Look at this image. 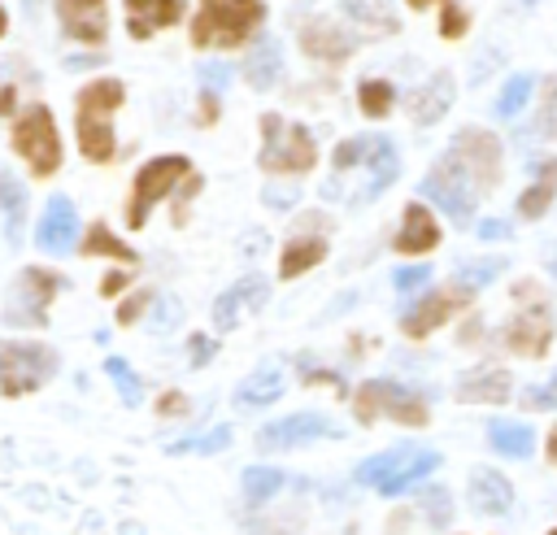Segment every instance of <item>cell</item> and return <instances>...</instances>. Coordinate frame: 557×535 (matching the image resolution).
<instances>
[{"mask_svg": "<svg viewBox=\"0 0 557 535\" xmlns=\"http://www.w3.org/2000/svg\"><path fill=\"white\" fill-rule=\"evenodd\" d=\"M331 161H335V174L326 178L322 196L348 200V204L374 200L400 174V157H396V144L387 135H352L335 148Z\"/></svg>", "mask_w": 557, "mask_h": 535, "instance_id": "1", "label": "cell"}, {"mask_svg": "<svg viewBox=\"0 0 557 535\" xmlns=\"http://www.w3.org/2000/svg\"><path fill=\"white\" fill-rule=\"evenodd\" d=\"M126 87L117 78H96L78 91L74 100V130L78 148L87 161H109L113 157V109L122 104Z\"/></svg>", "mask_w": 557, "mask_h": 535, "instance_id": "2", "label": "cell"}, {"mask_svg": "<svg viewBox=\"0 0 557 535\" xmlns=\"http://www.w3.org/2000/svg\"><path fill=\"white\" fill-rule=\"evenodd\" d=\"M265 17L261 0H200L191 17V39L200 48H239Z\"/></svg>", "mask_w": 557, "mask_h": 535, "instance_id": "3", "label": "cell"}, {"mask_svg": "<svg viewBox=\"0 0 557 535\" xmlns=\"http://www.w3.org/2000/svg\"><path fill=\"white\" fill-rule=\"evenodd\" d=\"M261 170L270 174H305L313 170V157H318V144L313 135L300 126V122H287L278 113H265L261 117Z\"/></svg>", "mask_w": 557, "mask_h": 535, "instance_id": "4", "label": "cell"}, {"mask_svg": "<svg viewBox=\"0 0 557 535\" xmlns=\"http://www.w3.org/2000/svg\"><path fill=\"white\" fill-rule=\"evenodd\" d=\"M435 465H440V452H431V448H392V452H379V457L361 461L357 465V478L370 483L383 496H396V492L422 483Z\"/></svg>", "mask_w": 557, "mask_h": 535, "instance_id": "5", "label": "cell"}, {"mask_svg": "<svg viewBox=\"0 0 557 535\" xmlns=\"http://www.w3.org/2000/svg\"><path fill=\"white\" fill-rule=\"evenodd\" d=\"M513 300H518V313L505 326V344L513 352H522V357L548 352V344H553V309H548L544 291L535 283H518L513 287Z\"/></svg>", "mask_w": 557, "mask_h": 535, "instance_id": "6", "label": "cell"}, {"mask_svg": "<svg viewBox=\"0 0 557 535\" xmlns=\"http://www.w3.org/2000/svg\"><path fill=\"white\" fill-rule=\"evenodd\" d=\"M357 418L361 422H374V418H396L405 426H422L426 422V400L392 378H370L357 387Z\"/></svg>", "mask_w": 557, "mask_h": 535, "instance_id": "7", "label": "cell"}, {"mask_svg": "<svg viewBox=\"0 0 557 535\" xmlns=\"http://www.w3.org/2000/svg\"><path fill=\"white\" fill-rule=\"evenodd\" d=\"M13 148H17V157H26V165H30L39 178L57 174V165H61V139H57L52 113H48L44 104H30V109L13 122Z\"/></svg>", "mask_w": 557, "mask_h": 535, "instance_id": "8", "label": "cell"}, {"mask_svg": "<svg viewBox=\"0 0 557 535\" xmlns=\"http://www.w3.org/2000/svg\"><path fill=\"white\" fill-rule=\"evenodd\" d=\"M57 370V352L44 344H0V396H26Z\"/></svg>", "mask_w": 557, "mask_h": 535, "instance_id": "9", "label": "cell"}, {"mask_svg": "<svg viewBox=\"0 0 557 535\" xmlns=\"http://www.w3.org/2000/svg\"><path fill=\"white\" fill-rule=\"evenodd\" d=\"M422 196H431L448 217L470 222L474 200H479V183H474V178L466 174V165L448 152V157H440V161L426 170V178H422Z\"/></svg>", "mask_w": 557, "mask_h": 535, "instance_id": "10", "label": "cell"}, {"mask_svg": "<svg viewBox=\"0 0 557 535\" xmlns=\"http://www.w3.org/2000/svg\"><path fill=\"white\" fill-rule=\"evenodd\" d=\"M178 178H191L187 157H152L148 165H139V174H135V191H131V204H126V222L139 231V226L148 222L152 204H157L161 196H170Z\"/></svg>", "mask_w": 557, "mask_h": 535, "instance_id": "11", "label": "cell"}, {"mask_svg": "<svg viewBox=\"0 0 557 535\" xmlns=\"http://www.w3.org/2000/svg\"><path fill=\"white\" fill-rule=\"evenodd\" d=\"M61 291V278L52 270H22L13 291H9V304H4V322L13 326H39L48 318V300Z\"/></svg>", "mask_w": 557, "mask_h": 535, "instance_id": "12", "label": "cell"}, {"mask_svg": "<svg viewBox=\"0 0 557 535\" xmlns=\"http://www.w3.org/2000/svg\"><path fill=\"white\" fill-rule=\"evenodd\" d=\"M448 152L466 165V174L479 183V191L496 183V174H500V144L487 130H461Z\"/></svg>", "mask_w": 557, "mask_h": 535, "instance_id": "13", "label": "cell"}, {"mask_svg": "<svg viewBox=\"0 0 557 535\" xmlns=\"http://www.w3.org/2000/svg\"><path fill=\"white\" fill-rule=\"evenodd\" d=\"M470 300V291L466 287H448V291H431V296H422L413 309H405V318H400V326H405V335H413V339H422V335H431L440 322H448L461 304Z\"/></svg>", "mask_w": 557, "mask_h": 535, "instance_id": "14", "label": "cell"}, {"mask_svg": "<svg viewBox=\"0 0 557 535\" xmlns=\"http://www.w3.org/2000/svg\"><path fill=\"white\" fill-rule=\"evenodd\" d=\"M322 435H335V426H331L322 413H292V418H278V422L261 426L257 444H261L265 452H274V448H300V444L322 439Z\"/></svg>", "mask_w": 557, "mask_h": 535, "instance_id": "15", "label": "cell"}, {"mask_svg": "<svg viewBox=\"0 0 557 535\" xmlns=\"http://www.w3.org/2000/svg\"><path fill=\"white\" fill-rule=\"evenodd\" d=\"M265 291H270V283H265L261 274H248V278L231 283V287L213 300V326H218V331H231L244 313H252V309L265 304Z\"/></svg>", "mask_w": 557, "mask_h": 535, "instance_id": "16", "label": "cell"}, {"mask_svg": "<svg viewBox=\"0 0 557 535\" xmlns=\"http://www.w3.org/2000/svg\"><path fill=\"white\" fill-rule=\"evenodd\" d=\"M57 17H61V30L78 43H100L109 30L104 0H57Z\"/></svg>", "mask_w": 557, "mask_h": 535, "instance_id": "17", "label": "cell"}, {"mask_svg": "<svg viewBox=\"0 0 557 535\" xmlns=\"http://www.w3.org/2000/svg\"><path fill=\"white\" fill-rule=\"evenodd\" d=\"M74 231H78L74 204H70L65 196H52V200H48V209H44V217H39V226H35V244H39L44 252L61 257V252H70Z\"/></svg>", "mask_w": 557, "mask_h": 535, "instance_id": "18", "label": "cell"}, {"mask_svg": "<svg viewBox=\"0 0 557 535\" xmlns=\"http://www.w3.org/2000/svg\"><path fill=\"white\" fill-rule=\"evenodd\" d=\"M300 48L309 52V57H318V61H344L348 52H352V35H344L335 22H326V17H309L305 26H300Z\"/></svg>", "mask_w": 557, "mask_h": 535, "instance_id": "19", "label": "cell"}, {"mask_svg": "<svg viewBox=\"0 0 557 535\" xmlns=\"http://www.w3.org/2000/svg\"><path fill=\"white\" fill-rule=\"evenodd\" d=\"M126 13H131L126 30L135 39H148V35H157L183 17V0H126Z\"/></svg>", "mask_w": 557, "mask_h": 535, "instance_id": "20", "label": "cell"}, {"mask_svg": "<svg viewBox=\"0 0 557 535\" xmlns=\"http://www.w3.org/2000/svg\"><path fill=\"white\" fill-rule=\"evenodd\" d=\"M448 104H453V74H448V70L431 74V78L409 96V113H413V122H422V126L440 122Z\"/></svg>", "mask_w": 557, "mask_h": 535, "instance_id": "21", "label": "cell"}, {"mask_svg": "<svg viewBox=\"0 0 557 535\" xmlns=\"http://www.w3.org/2000/svg\"><path fill=\"white\" fill-rule=\"evenodd\" d=\"M0 222H4V239L17 248L26 231V187L9 165H0Z\"/></svg>", "mask_w": 557, "mask_h": 535, "instance_id": "22", "label": "cell"}, {"mask_svg": "<svg viewBox=\"0 0 557 535\" xmlns=\"http://www.w3.org/2000/svg\"><path fill=\"white\" fill-rule=\"evenodd\" d=\"M470 505L479 509V513H509V505H513V487H509V478L505 474H496V470H470Z\"/></svg>", "mask_w": 557, "mask_h": 535, "instance_id": "23", "label": "cell"}, {"mask_svg": "<svg viewBox=\"0 0 557 535\" xmlns=\"http://www.w3.org/2000/svg\"><path fill=\"white\" fill-rule=\"evenodd\" d=\"M440 244V226L435 217L422 209V204H409L405 217H400V231H396V248L400 252H426Z\"/></svg>", "mask_w": 557, "mask_h": 535, "instance_id": "24", "label": "cell"}, {"mask_svg": "<svg viewBox=\"0 0 557 535\" xmlns=\"http://www.w3.org/2000/svg\"><path fill=\"white\" fill-rule=\"evenodd\" d=\"M283 391V370L278 365H257L239 387H235V405L239 409H261L270 400H278Z\"/></svg>", "mask_w": 557, "mask_h": 535, "instance_id": "25", "label": "cell"}, {"mask_svg": "<svg viewBox=\"0 0 557 535\" xmlns=\"http://www.w3.org/2000/svg\"><path fill=\"white\" fill-rule=\"evenodd\" d=\"M278 70H283L278 39H257V48L244 57V78H248L257 91H270V87L278 83Z\"/></svg>", "mask_w": 557, "mask_h": 535, "instance_id": "26", "label": "cell"}, {"mask_svg": "<svg viewBox=\"0 0 557 535\" xmlns=\"http://www.w3.org/2000/svg\"><path fill=\"white\" fill-rule=\"evenodd\" d=\"M457 396H461V400H492V405H496V400L509 396V374L496 370V365H479V370L461 374Z\"/></svg>", "mask_w": 557, "mask_h": 535, "instance_id": "27", "label": "cell"}, {"mask_svg": "<svg viewBox=\"0 0 557 535\" xmlns=\"http://www.w3.org/2000/svg\"><path fill=\"white\" fill-rule=\"evenodd\" d=\"M322 257H326V239H322V235H296V239L283 248V257H278V274H283V278H296V274L313 270Z\"/></svg>", "mask_w": 557, "mask_h": 535, "instance_id": "28", "label": "cell"}, {"mask_svg": "<svg viewBox=\"0 0 557 535\" xmlns=\"http://www.w3.org/2000/svg\"><path fill=\"white\" fill-rule=\"evenodd\" d=\"M553 191H557V161L548 157V161L535 165V183H531V187L522 191V200H518L522 217H540V213L553 204Z\"/></svg>", "mask_w": 557, "mask_h": 535, "instance_id": "29", "label": "cell"}, {"mask_svg": "<svg viewBox=\"0 0 557 535\" xmlns=\"http://www.w3.org/2000/svg\"><path fill=\"white\" fill-rule=\"evenodd\" d=\"M487 439H492V448L505 452V457H527V452L535 448V435H531V426H522V422H492V426H487Z\"/></svg>", "mask_w": 557, "mask_h": 535, "instance_id": "30", "label": "cell"}, {"mask_svg": "<svg viewBox=\"0 0 557 535\" xmlns=\"http://www.w3.org/2000/svg\"><path fill=\"white\" fill-rule=\"evenodd\" d=\"M348 17H357L366 30H396L392 17V0H339Z\"/></svg>", "mask_w": 557, "mask_h": 535, "instance_id": "31", "label": "cell"}, {"mask_svg": "<svg viewBox=\"0 0 557 535\" xmlns=\"http://www.w3.org/2000/svg\"><path fill=\"white\" fill-rule=\"evenodd\" d=\"M531 91H535V78L531 74H513L505 87H500V96H496V117H513V113H522V104L531 100Z\"/></svg>", "mask_w": 557, "mask_h": 535, "instance_id": "32", "label": "cell"}, {"mask_svg": "<svg viewBox=\"0 0 557 535\" xmlns=\"http://www.w3.org/2000/svg\"><path fill=\"white\" fill-rule=\"evenodd\" d=\"M357 100H361V113H366V117H383V113L392 109L396 91H392V83H387V78H361Z\"/></svg>", "mask_w": 557, "mask_h": 535, "instance_id": "33", "label": "cell"}, {"mask_svg": "<svg viewBox=\"0 0 557 535\" xmlns=\"http://www.w3.org/2000/svg\"><path fill=\"white\" fill-rule=\"evenodd\" d=\"M83 252H91V257H100V252H104V257H117V261H135V252H131V248H126V244H122L104 222H96V226L87 231Z\"/></svg>", "mask_w": 557, "mask_h": 535, "instance_id": "34", "label": "cell"}, {"mask_svg": "<svg viewBox=\"0 0 557 535\" xmlns=\"http://www.w3.org/2000/svg\"><path fill=\"white\" fill-rule=\"evenodd\" d=\"M278 487H283V474H278V470H270V465H252V470H244V500L261 505V500H270Z\"/></svg>", "mask_w": 557, "mask_h": 535, "instance_id": "35", "label": "cell"}, {"mask_svg": "<svg viewBox=\"0 0 557 535\" xmlns=\"http://www.w3.org/2000/svg\"><path fill=\"white\" fill-rule=\"evenodd\" d=\"M104 374L117 383V396H122V405H139V396H144V387H139V374L122 361V357H109L104 361Z\"/></svg>", "mask_w": 557, "mask_h": 535, "instance_id": "36", "label": "cell"}, {"mask_svg": "<svg viewBox=\"0 0 557 535\" xmlns=\"http://www.w3.org/2000/svg\"><path fill=\"white\" fill-rule=\"evenodd\" d=\"M231 444V426H213L209 435H191V439H174L170 452H222Z\"/></svg>", "mask_w": 557, "mask_h": 535, "instance_id": "37", "label": "cell"}, {"mask_svg": "<svg viewBox=\"0 0 557 535\" xmlns=\"http://www.w3.org/2000/svg\"><path fill=\"white\" fill-rule=\"evenodd\" d=\"M500 274V261L492 257V261H474V265H461L457 270V287H466V291H479L483 283H492Z\"/></svg>", "mask_w": 557, "mask_h": 535, "instance_id": "38", "label": "cell"}, {"mask_svg": "<svg viewBox=\"0 0 557 535\" xmlns=\"http://www.w3.org/2000/svg\"><path fill=\"white\" fill-rule=\"evenodd\" d=\"M522 405H527V409H553V405H557V374H553L548 383L531 387V391L522 396Z\"/></svg>", "mask_w": 557, "mask_h": 535, "instance_id": "39", "label": "cell"}, {"mask_svg": "<svg viewBox=\"0 0 557 535\" xmlns=\"http://www.w3.org/2000/svg\"><path fill=\"white\" fill-rule=\"evenodd\" d=\"M426 278H431V270H426V265H405V270H396V274H392L396 291H418Z\"/></svg>", "mask_w": 557, "mask_h": 535, "instance_id": "40", "label": "cell"}, {"mask_svg": "<svg viewBox=\"0 0 557 535\" xmlns=\"http://www.w3.org/2000/svg\"><path fill=\"white\" fill-rule=\"evenodd\" d=\"M226 78H231V70H226V65H218V61H205V65H200V83H205V91H209V96H218V91L226 87Z\"/></svg>", "mask_w": 557, "mask_h": 535, "instance_id": "41", "label": "cell"}, {"mask_svg": "<svg viewBox=\"0 0 557 535\" xmlns=\"http://www.w3.org/2000/svg\"><path fill=\"white\" fill-rule=\"evenodd\" d=\"M422 505H426V513H431V522H435V526H444V522H448V492H444V487L426 492V496H422Z\"/></svg>", "mask_w": 557, "mask_h": 535, "instance_id": "42", "label": "cell"}, {"mask_svg": "<svg viewBox=\"0 0 557 535\" xmlns=\"http://www.w3.org/2000/svg\"><path fill=\"white\" fill-rule=\"evenodd\" d=\"M440 30H444L448 39H457V35L466 30V13H461L457 4H448V9H444V22H440Z\"/></svg>", "mask_w": 557, "mask_h": 535, "instance_id": "43", "label": "cell"}, {"mask_svg": "<svg viewBox=\"0 0 557 535\" xmlns=\"http://www.w3.org/2000/svg\"><path fill=\"white\" fill-rule=\"evenodd\" d=\"M183 318V309H178V300H161V309H157V318H152V331H165L170 322H178Z\"/></svg>", "mask_w": 557, "mask_h": 535, "instance_id": "44", "label": "cell"}, {"mask_svg": "<svg viewBox=\"0 0 557 535\" xmlns=\"http://www.w3.org/2000/svg\"><path fill=\"white\" fill-rule=\"evenodd\" d=\"M265 204H274V209L296 204V187H270V191H265Z\"/></svg>", "mask_w": 557, "mask_h": 535, "instance_id": "45", "label": "cell"}, {"mask_svg": "<svg viewBox=\"0 0 557 535\" xmlns=\"http://www.w3.org/2000/svg\"><path fill=\"white\" fill-rule=\"evenodd\" d=\"M144 304H148V296H144V291H139V296H131V300L122 304V313H117V322H135V318L144 313Z\"/></svg>", "mask_w": 557, "mask_h": 535, "instance_id": "46", "label": "cell"}, {"mask_svg": "<svg viewBox=\"0 0 557 535\" xmlns=\"http://www.w3.org/2000/svg\"><path fill=\"white\" fill-rule=\"evenodd\" d=\"M213 357V339H205V335H196L191 339V365H205Z\"/></svg>", "mask_w": 557, "mask_h": 535, "instance_id": "47", "label": "cell"}, {"mask_svg": "<svg viewBox=\"0 0 557 535\" xmlns=\"http://www.w3.org/2000/svg\"><path fill=\"white\" fill-rule=\"evenodd\" d=\"M479 235H483V239H500V235H509V226L492 217V222H483V226H479Z\"/></svg>", "mask_w": 557, "mask_h": 535, "instance_id": "48", "label": "cell"}, {"mask_svg": "<svg viewBox=\"0 0 557 535\" xmlns=\"http://www.w3.org/2000/svg\"><path fill=\"white\" fill-rule=\"evenodd\" d=\"M122 283H126V274H104V283H100V291H104V296H113V291H117Z\"/></svg>", "mask_w": 557, "mask_h": 535, "instance_id": "49", "label": "cell"}, {"mask_svg": "<svg viewBox=\"0 0 557 535\" xmlns=\"http://www.w3.org/2000/svg\"><path fill=\"white\" fill-rule=\"evenodd\" d=\"M178 409H183V396H165L161 400V413H178Z\"/></svg>", "mask_w": 557, "mask_h": 535, "instance_id": "50", "label": "cell"}, {"mask_svg": "<svg viewBox=\"0 0 557 535\" xmlns=\"http://www.w3.org/2000/svg\"><path fill=\"white\" fill-rule=\"evenodd\" d=\"M548 457L557 461V426H553V435H548Z\"/></svg>", "mask_w": 557, "mask_h": 535, "instance_id": "51", "label": "cell"}, {"mask_svg": "<svg viewBox=\"0 0 557 535\" xmlns=\"http://www.w3.org/2000/svg\"><path fill=\"white\" fill-rule=\"evenodd\" d=\"M409 4H413V9H426V4H431V0H409Z\"/></svg>", "mask_w": 557, "mask_h": 535, "instance_id": "52", "label": "cell"}, {"mask_svg": "<svg viewBox=\"0 0 557 535\" xmlns=\"http://www.w3.org/2000/svg\"><path fill=\"white\" fill-rule=\"evenodd\" d=\"M4 26H9V17H4V9H0V35H4Z\"/></svg>", "mask_w": 557, "mask_h": 535, "instance_id": "53", "label": "cell"}, {"mask_svg": "<svg viewBox=\"0 0 557 535\" xmlns=\"http://www.w3.org/2000/svg\"><path fill=\"white\" fill-rule=\"evenodd\" d=\"M553 274H557V252H553Z\"/></svg>", "mask_w": 557, "mask_h": 535, "instance_id": "54", "label": "cell"}, {"mask_svg": "<svg viewBox=\"0 0 557 535\" xmlns=\"http://www.w3.org/2000/svg\"><path fill=\"white\" fill-rule=\"evenodd\" d=\"M553 535H557V531H553Z\"/></svg>", "mask_w": 557, "mask_h": 535, "instance_id": "55", "label": "cell"}]
</instances>
